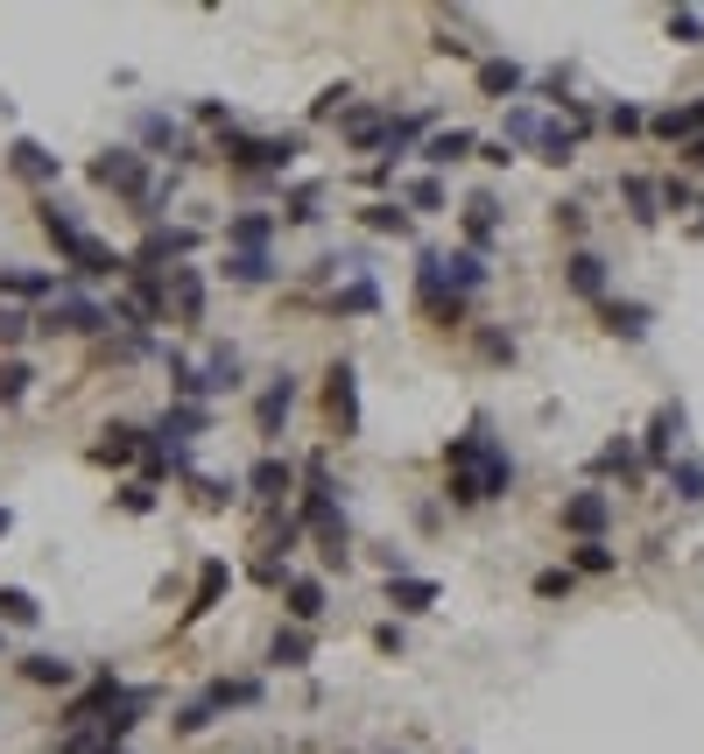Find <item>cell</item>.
Returning <instances> with one entry per match:
<instances>
[{
  "instance_id": "6da1fadb",
  "label": "cell",
  "mask_w": 704,
  "mask_h": 754,
  "mask_svg": "<svg viewBox=\"0 0 704 754\" xmlns=\"http://www.w3.org/2000/svg\"><path fill=\"white\" fill-rule=\"evenodd\" d=\"M444 472H452L444 500H458V508H486V500L515 494V458H507V445L493 437L486 417H472V431L444 445Z\"/></svg>"
},
{
  "instance_id": "7a4b0ae2",
  "label": "cell",
  "mask_w": 704,
  "mask_h": 754,
  "mask_svg": "<svg viewBox=\"0 0 704 754\" xmlns=\"http://www.w3.org/2000/svg\"><path fill=\"white\" fill-rule=\"evenodd\" d=\"M338 494H346V486H332V472H324V466H310L304 472V494H296V522H304V536H318L324 565H346V543H353Z\"/></svg>"
},
{
  "instance_id": "3957f363",
  "label": "cell",
  "mask_w": 704,
  "mask_h": 754,
  "mask_svg": "<svg viewBox=\"0 0 704 754\" xmlns=\"http://www.w3.org/2000/svg\"><path fill=\"white\" fill-rule=\"evenodd\" d=\"M219 149H226V162L239 176H282V170H296L304 141L296 135H226Z\"/></svg>"
},
{
  "instance_id": "277c9868",
  "label": "cell",
  "mask_w": 704,
  "mask_h": 754,
  "mask_svg": "<svg viewBox=\"0 0 704 754\" xmlns=\"http://www.w3.org/2000/svg\"><path fill=\"white\" fill-rule=\"evenodd\" d=\"M113 324V310L107 304H92V297H50V310L36 318V332H71V338H92V332H107Z\"/></svg>"
},
{
  "instance_id": "5b68a950",
  "label": "cell",
  "mask_w": 704,
  "mask_h": 754,
  "mask_svg": "<svg viewBox=\"0 0 704 754\" xmlns=\"http://www.w3.org/2000/svg\"><path fill=\"white\" fill-rule=\"evenodd\" d=\"M324 423H332L338 437H359V374H353V360L324 367Z\"/></svg>"
},
{
  "instance_id": "8992f818",
  "label": "cell",
  "mask_w": 704,
  "mask_h": 754,
  "mask_svg": "<svg viewBox=\"0 0 704 754\" xmlns=\"http://www.w3.org/2000/svg\"><path fill=\"white\" fill-rule=\"evenodd\" d=\"M92 184L113 190V198H134V205H141V198H148V156H141V149H107V156L92 162Z\"/></svg>"
},
{
  "instance_id": "52a82bcc",
  "label": "cell",
  "mask_w": 704,
  "mask_h": 754,
  "mask_svg": "<svg viewBox=\"0 0 704 754\" xmlns=\"http://www.w3.org/2000/svg\"><path fill=\"white\" fill-rule=\"evenodd\" d=\"M190 247H198V233H190V226H148V240L134 247V261H127V269L162 275V261H170V269H184V255H190Z\"/></svg>"
},
{
  "instance_id": "ba28073f",
  "label": "cell",
  "mask_w": 704,
  "mask_h": 754,
  "mask_svg": "<svg viewBox=\"0 0 704 754\" xmlns=\"http://www.w3.org/2000/svg\"><path fill=\"white\" fill-rule=\"evenodd\" d=\"M606 522H613V494H598V486H585V494L564 500V529H571L578 543H598V536H606Z\"/></svg>"
},
{
  "instance_id": "9c48e42d",
  "label": "cell",
  "mask_w": 704,
  "mask_h": 754,
  "mask_svg": "<svg viewBox=\"0 0 704 754\" xmlns=\"http://www.w3.org/2000/svg\"><path fill=\"white\" fill-rule=\"evenodd\" d=\"M36 226L50 233V247H57L64 261H78V247L92 240V233L78 226V212H71V205H57V198H36Z\"/></svg>"
},
{
  "instance_id": "30bf717a",
  "label": "cell",
  "mask_w": 704,
  "mask_h": 754,
  "mask_svg": "<svg viewBox=\"0 0 704 754\" xmlns=\"http://www.w3.org/2000/svg\"><path fill=\"white\" fill-rule=\"evenodd\" d=\"M226 593H233V565H226V557H205V565H198V585H190V606H184V628H190V620H205Z\"/></svg>"
},
{
  "instance_id": "8fae6325",
  "label": "cell",
  "mask_w": 704,
  "mask_h": 754,
  "mask_svg": "<svg viewBox=\"0 0 704 754\" xmlns=\"http://www.w3.org/2000/svg\"><path fill=\"white\" fill-rule=\"evenodd\" d=\"M162 304H170L184 324H198L205 318V275L190 269V261H184V269H162Z\"/></svg>"
},
{
  "instance_id": "7c38bea8",
  "label": "cell",
  "mask_w": 704,
  "mask_h": 754,
  "mask_svg": "<svg viewBox=\"0 0 704 754\" xmlns=\"http://www.w3.org/2000/svg\"><path fill=\"white\" fill-rule=\"evenodd\" d=\"M289 409H296V374H275V381L261 388V403H254V431H261V437H282Z\"/></svg>"
},
{
  "instance_id": "4fadbf2b",
  "label": "cell",
  "mask_w": 704,
  "mask_h": 754,
  "mask_svg": "<svg viewBox=\"0 0 704 754\" xmlns=\"http://www.w3.org/2000/svg\"><path fill=\"white\" fill-rule=\"evenodd\" d=\"M247 494H254V500H282V494H296V466H289V458H275V452L254 458V466H247Z\"/></svg>"
},
{
  "instance_id": "5bb4252c",
  "label": "cell",
  "mask_w": 704,
  "mask_h": 754,
  "mask_svg": "<svg viewBox=\"0 0 704 754\" xmlns=\"http://www.w3.org/2000/svg\"><path fill=\"white\" fill-rule=\"evenodd\" d=\"M387 121H395V113H373V107H346V113H338V135H346L353 149H381V156H387Z\"/></svg>"
},
{
  "instance_id": "9a60e30c",
  "label": "cell",
  "mask_w": 704,
  "mask_h": 754,
  "mask_svg": "<svg viewBox=\"0 0 704 754\" xmlns=\"http://www.w3.org/2000/svg\"><path fill=\"white\" fill-rule=\"evenodd\" d=\"M14 670H22L28 684H42V691H71V684H78V663H71V656H50V648H36V656H22V663H14Z\"/></svg>"
},
{
  "instance_id": "2e32d148",
  "label": "cell",
  "mask_w": 704,
  "mask_h": 754,
  "mask_svg": "<svg viewBox=\"0 0 704 754\" xmlns=\"http://www.w3.org/2000/svg\"><path fill=\"white\" fill-rule=\"evenodd\" d=\"M141 452H148V431H134V423H107V431H99V445H92L99 466H134Z\"/></svg>"
},
{
  "instance_id": "e0dca14e",
  "label": "cell",
  "mask_w": 704,
  "mask_h": 754,
  "mask_svg": "<svg viewBox=\"0 0 704 754\" xmlns=\"http://www.w3.org/2000/svg\"><path fill=\"white\" fill-rule=\"evenodd\" d=\"M8 170L14 176H28V184H57V176H64V162H57L50 149H42V141H14V149H8Z\"/></svg>"
},
{
  "instance_id": "ac0fdd59",
  "label": "cell",
  "mask_w": 704,
  "mask_h": 754,
  "mask_svg": "<svg viewBox=\"0 0 704 754\" xmlns=\"http://www.w3.org/2000/svg\"><path fill=\"white\" fill-rule=\"evenodd\" d=\"M437 600H444V585H437V579H416V571L387 579V606H395V614H430Z\"/></svg>"
},
{
  "instance_id": "d6986e66",
  "label": "cell",
  "mask_w": 704,
  "mask_h": 754,
  "mask_svg": "<svg viewBox=\"0 0 704 754\" xmlns=\"http://www.w3.org/2000/svg\"><path fill=\"white\" fill-rule=\"evenodd\" d=\"M226 240H233V255H268V240H275V212H239V219H226Z\"/></svg>"
},
{
  "instance_id": "ffe728a7",
  "label": "cell",
  "mask_w": 704,
  "mask_h": 754,
  "mask_svg": "<svg viewBox=\"0 0 704 754\" xmlns=\"http://www.w3.org/2000/svg\"><path fill=\"white\" fill-rule=\"evenodd\" d=\"M0 297L8 304H42V297H57V275L50 269H0Z\"/></svg>"
},
{
  "instance_id": "44dd1931",
  "label": "cell",
  "mask_w": 704,
  "mask_h": 754,
  "mask_svg": "<svg viewBox=\"0 0 704 754\" xmlns=\"http://www.w3.org/2000/svg\"><path fill=\"white\" fill-rule=\"evenodd\" d=\"M564 283L578 289V297H592V304H606V261L592 255V247H578L571 261H564Z\"/></svg>"
},
{
  "instance_id": "7402d4cb",
  "label": "cell",
  "mask_w": 704,
  "mask_h": 754,
  "mask_svg": "<svg viewBox=\"0 0 704 754\" xmlns=\"http://www.w3.org/2000/svg\"><path fill=\"white\" fill-rule=\"evenodd\" d=\"M479 149V141L466 135V127H430V141H423V162L430 170H452V162H466Z\"/></svg>"
},
{
  "instance_id": "603a6c76",
  "label": "cell",
  "mask_w": 704,
  "mask_h": 754,
  "mask_svg": "<svg viewBox=\"0 0 704 754\" xmlns=\"http://www.w3.org/2000/svg\"><path fill=\"white\" fill-rule=\"evenodd\" d=\"M282 600H289L296 628H318V620H324V579H289V585H282Z\"/></svg>"
},
{
  "instance_id": "cb8c5ba5",
  "label": "cell",
  "mask_w": 704,
  "mask_h": 754,
  "mask_svg": "<svg viewBox=\"0 0 704 754\" xmlns=\"http://www.w3.org/2000/svg\"><path fill=\"white\" fill-rule=\"evenodd\" d=\"M479 92L507 107V99L521 92V64H515V57H479Z\"/></svg>"
},
{
  "instance_id": "d4e9b609",
  "label": "cell",
  "mask_w": 704,
  "mask_h": 754,
  "mask_svg": "<svg viewBox=\"0 0 704 754\" xmlns=\"http://www.w3.org/2000/svg\"><path fill=\"white\" fill-rule=\"evenodd\" d=\"M655 135L663 141H704V99H691V107H669V113H655Z\"/></svg>"
},
{
  "instance_id": "484cf974",
  "label": "cell",
  "mask_w": 704,
  "mask_h": 754,
  "mask_svg": "<svg viewBox=\"0 0 704 754\" xmlns=\"http://www.w3.org/2000/svg\"><path fill=\"white\" fill-rule=\"evenodd\" d=\"M205 699H212L219 713H233V705H261L268 684H261V677H212V684H205Z\"/></svg>"
},
{
  "instance_id": "4316f807",
  "label": "cell",
  "mask_w": 704,
  "mask_h": 754,
  "mask_svg": "<svg viewBox=\"0 0 704 754\" xmlns=\"http://www.w3.org/2000/svg\"><path fill=\"white\" fill-rule=\"evenodd\" d=\"M493 233H501V205H493V190H479V198L466 205V240H472V255H479V247H493Z\"/></svg>"
},
{
  "instance_id": "83f0119b",
  "label": "cell",
  "mask_w": 704,
  "mask_h": 754,
  "mask_svg": "<svg viewBox=\"0 0 704 754\" xmlns=\"http://www.w3.org/2000/svg\"><path fill=\"white\" fill-rule=\"evenodd\" d=\"M205 423H212V409H205V403H176L170 417H162V431H156V437H162V445H170V437H176V445H190Z\"/></svg>"
},
{
  "instance_id": "f1b7e54d",
  "label": "cell",
  "mask_w": 704,
  "mask_h": 754,
  "mask_svg": "<svg viewBox=\"0 0 704 754\" xmlns=\"http://www.w3.org/2000/svg\"><path fill=\"white\" fill-rule=\"evenodd\" d=\"M268 663H275V670H310V634H304V628H275Z\"/></svg>"
},
{
  "instance_id": "f546056e",
  "label": "cell",
  "mask_w": 704,
  "mask_h": 754,
  "mask_svg": "<svg viewBox=\"0 0 704 754\" xmlns=\"http://www.w3.org/2000/svg\"><path fill=\"white\" fill-rule=\"evenodd\" d=\"M677 431H683V409H677V403H663V409H655V423H649V458H655V466H669V452H677Z\"/></svg>"
},
{
  "instance_id": "4dcf8cb0",
  "label": "cell",
  "mask_w": 704,
  "mask_h": 754,
  "mask_svg": "<svg viewBox=\"0 0 704 754\" xmlns=\"http://www.w3.org/2000/svg\"><path fill=\"white\" fill-rule=\"evenodd\" d=\"M275 261H268V255H226V283H239V289H268V283H275Z\"/></svg>"
},
{
  "instance_id": "1f68e13d",
  "label": "cell",
  "mask_w": 704,
  "mask_h": 754,
  "mask_svg": "<svg viewBox=\"0 0 704 754\" xmlns=\"http://www.w3.org/2000/svg\"><path fill=\"white\" fill-rule=\"evenodd\" d=\"M332 310H338V318H367V310H381V289H373V275H353L346 289H332Z\"/></svg>"
},
{
  "instance_id": "d6a6232c",
  "label": "cell",
  "mask_w": 704,
  "mask_h": 754,
  "mask_svg": "<svg viewBox=\"0 0 704 754\" xmlns=\"http://www.w3.org/2000/svg\"><path fill=\"white\" fill-rule=\"evenodd\" d=\"M359 219H367V233H395V240H402V233L416 226V219H409V205H402V198H373V205H367Z\"/></svg>"
},
{
  "instance_id": "836d02e7",
  "label": "cell",
  "mask_w": 704,
  "mask_h": 754,
  "mask_svg": "<svg viewBox=\"0 0 704 754\" xmlns=\"http://www.w3.org/2000/svg\"><path fill=\"white\" fill-rule=\"evenodd\" d=\"M36 620H42L36 593H22V585H0V628H36Z\"/></svg>"
},
{
  "instance_id": "e575fe53",
  "label": "cell",
  "mask_w": 704,
  "mask_h": 754,
  "mask_svg": "<svg viewBox=\"0 0 704 754\" xmlns=\"http://www.w3.org/2000/svg\"><path fill=\"white\" fill-rule=\"evenodd\" d=\"M535 149H543V162H571V156H578V127L543 121V127H535Z\"/></svg>"
},
{
  "instance_id": "d590c367",
  "label": "cell",
  "mask_w": 704,
  "mask_h": 754,
  "mask_svg": "<svg viewBox=\"0 0 704 754\" xmlns=\"http://www.w3.org/2000/svg\"><path fill=\"white\" fill-rule=\"evenodd\" d=\"M606 324L620 338H649V304H620V297H606Z\"/></svg>"
},
{
  "instance_id": "8d00e7d4",
  "label": "cell",
  "mask_w": 704,
  "mask_h": 754,
  "mask_svg": "<svg viewBox=\"0 0 704 754\" xmlns=\"http://www.w3.org/2000/svg\"><path fill=\"white\" fill-rule=\"evenodd\" d=\"M663 480H669V494H677V500H704V466H697V458H669Z\"/></svg>"
},
{
  "instance_id": "74e56055",
  "label": "cell",
  "mask_w": 704,
  "mask_h": 754,
  "mask_svg": "<svg viewBox=\"0 0 704 754\" xmlns=\"http://www.w3.org/2000/svg\"><path fill=\"white\" fill-rule=\"evenodd\" d=\"M627 205H634V219H641V226H655V219H663V190H655L649 184V176H627Z\"/></svg>"
},
{
  "instance_id": "f35d334b",
  "label": "cell",
  "mask_w": 704,
  "mask_h": 754,
  "mask_svg": "<svg viewBox=\"0 0 704 754\" xmlns=\"http://www.w3.org/2000/svg\"><path fill=\"white\" fill-rule=\"evenodd\" d=\"M212 719H219V705H212V699H205V691H198V699H190V705H184V713H176V719H170V727H176V741H198V733H205V727H212Z\"/></svg>"
},
{
  "instance_id": "ab89813d",
  "label": "cell",
  "mask_w": 704,
  "mask_h": 754,
  "mask_svg": "<svg viewBox=\"0 0 704 754\" xmlns=\"http://www.w3.org/2000/svg\"><path fill=\"white\" fill-rule=\"evenodd\" d=\"M535 127H543V113H535V107H507L501 141H507V149H535Z\"/></svg>"
},
{
  "instance_id": "60d3db41",
  "label": "cell",
  "mask_w": 704,
  "mask_h": 754,
  "mask_svg": "<svg viewBox=\"0 0 704 754\" xmlns=\"http://www.w3.org/2000/svg\"><path fill=\"white\" fill-rule=\"evenodd\" d=\"M134 135H141L148 149H184V135H176L170 113H141V121H134Z\"/></svg>"
},
{
  "instance_id": "b9f144b4",
  "label": "cell",
  "mask_w": 704,
  "mask_h": 754,
  "mask_svg": "<svg viewBox=\"0 0 704 754\" xmlns=\"http://www.w3.org/2000/svg\"><path fill=\"white\" fill-rule=\"evenodd\" d=\"M28 381H36V374H28V360H0V409H14V403H22V395H28Z\"/></svg>"
},
{
  "instance_id": "7bdbcfd3",
  "label": "cell",
  "mask_w": 704,
  "mask_h": 754,
  "mask_svg": "<svg viewBox=\"0 0 704 754\" xmlns=\"http://www.w3.org/2000/svg\"><path fill=\"white\" fill-rule=\"evenodd\" d=\"M634 458H641V452H634V437H613V445L592 458V472H634Z\"/></svg>"
},
{
  "instance_id": "ee69618b",
  "label": "cell",
  "mask_w": 704,
  "mask_h": 754,
  "mask_svg": "<svg viewBox=\"0 0 704 754\" xmlns=\"http://www.w3.org/2000/svg\"><path fill=\"white\" fill-rule=\"evenodd\" d=\"M28 332H36V318H28L22 304H0V346H22Z\"/></svg>"
},
{
  "instance_id": "f6af8a7d",
  "label": "cell",
  "mask_w": 704,
  "mask_h": 754,
  "mask_svg": "<svg viewBox=\"0 0 704 754\" xmlns=\"http://www.w3.org/2000/svg\"><path fill=\"white\" fill-rule=\"evenodd\" d=\"M318 205H324V198H318V184H304V190L289 198V212H282V219H289V226H318V219H324Z\"/></svg>"
},
{
  "instance_id": "bcb514c9",
  "label": "cell",
  "mask_w": 704,
  "mask_h": 754,
  "mask_svg": "<svg viewBox=\"0 0 704 754\" xmlns=\"http://www.w3.org/2000/svg\"><path fill=\"white\" fill-rule=\"evenodd\" d=\"M409 205H416V212H444V184H437V176H416V184H409Z\"/></svg>"
},
{
  "instance_id": "7dc6e473",
  "label": "cell",
  "mask_w": 704,
  "mask_h": 754,
  "mask_svg": "<svg viewBox=\"0 0 704 754\" xmlns=\"http://www.w3.org/2000/svg\"><path fill=\"white\" fill-rule=\"evenodd\" d=\"M120 508H127V515H148V508H156V486H148V480H127V486H120Z\"/></svg>"
},
{
  "instance_id": "c3c4849f",
  "label": "cell",
  "mask_w": 704,
  "mask_h": 754,
  "mask_svg": "<svg viewBox=\"0 0 704 754\" xmlns=\"http://www.w3.org/2000/svg\"><path fill=\"white\" fill-rule=\"evenodd\" d=\"M571 565H578V571H613V551H606V543H578Z\"/></svg>"
},
{
  "instance_id": "681fc988",
  "label": "cell",
  "mask_w": 704,
  "mask_h": 754,
  "mask_svg": "<svg viewBox=\"0 0 704 754\" xmlns=\"http://www.w3.org/2000/svg\"><path fill=\"white\" fill-rule=\"evenodd\" d=\"M346 85H324V92H318V107H310V121H332V113H346Z\"/></svg>"
},
{
  "instance_id": "f907efd6",
  "label": "cell",
  "mask_w": 704,
  "mask_h": 754,
  "mask_svg": "<svg viewBox=\"0 0 704 754\" xmlns=\"http://www.w3.org/2000/svg\"><path fill=\"white\" fill-rule=\"evenodd\" d=\"M606 127H613V135H641V127H649V113H641V107H613Z\"/></svg>"
},
{
  "instance_id": "816d5d0a",
  "label": "cell",
  "mask_w": 704,
  "mask_h": 754,
  "mask_svg": "<svg viewBox=\"0 0 704 754\" xmlns=\"http://www.w3.org/2000/svg\"><path fill=\"white\" fill-rule=\"evenodd\" d=\"M571 593V571H543V579H535V600H564Z\"/></svg>"
},
{
  "instance_id": "f5cc1de1",
  "label": "cell",
  "mask_w": 704,
  "mask_h": 754,
  "mask_svg": "<svg viewBox=\"0 0 704 754\" xmlns=\"http://www.w3.org/2000/svg\"><path fill=\"white\" fill-rule=\"evenodd\" d=\"M198 121H205V127H226V135H233V107H226V99H205Z\"/></svg>"
},
{
  "instance_id": "db71d44e",
  "label": "cell",
  "mask_w": 704,
  "mask_h": 754,
  "mask_svg": "<svg viewBox=\"0 0 704 754\" xmlns=\"http://www.w3.org/2000/svg\"><path fill=\"white\" fill-rule=\"evenodd\" d=\"M669 36H683V42H697V36H704V22H697V14H691V8H683V14H669Z\"/></svg>"
},
{
  "instance_id": "11a10c76",
  "label": "cell",
  "mask_w": 704,
  "mask_h": 754,
  "mask_svg": "<svg viewBox=\"0 0 704 754\" xmlns=\"http://www.w3.org/2000/svg\"><path fill=\"white\" fill-rule=\"evenodd\" d=\"M663 205H669V212H691V184H677V176H669V184H663Z\"/></svg>"
},
{
  "instance_id": "9f6ffc18",
  "label": "cell",
  "mask_w": 704,
  "mask_h": 754,
  "mask_svg": "<svg viewBox=\"0 0 704 754\" xmlns=\"http://www.w3.org/2000/svg\"><path fill=\"white\" fill-rule=\"evenodd\" d=\"M479 346H486V360H515V338H501V332H486Z\"/></svg>"
},
{
  "instance_id": "6f0895ef",
  "label": "cell",
  "mask_w": 704,
  "mask_h": 754,
  "mask_svg": "<svg viewBox=\"0 0 704 754\" xmlns=\"http://www.w3.org/2000/svg\"><path fill=\"white\" fill-rule=\"evenodd\" d=\"M557 226L564 233H585V205H557Z\"/></svg>"
},
{
  "instance_id": "680465c9",
  "label": "cell",
  "mask_w": 704,
  "mask_h": 754,
  "mask_svg": "<svg viewBox=\"0 0 704 754\" xmlns=\"http://www.w3.org/2000/svg\"><path fill=\"white\" fill-rule=\"evenodd\" d=\"M373 648H387V656L402 648V628H395V620H381V628H373Z\"/></svg>"
},
{
  "instance_id": "91938a15",
  "label": "cell",
  "mask_w": 704,
  "mask_h": 754,
  "mask_svg": "<svg viewBox=\"0 0 704 754\" xmlns=\"http://www.w3.org/2000/svg\"><path fill=\"white\" fill-rule=\"evenodd\" d=\"M8 529H14V515H8V508H0V536H8Z\"/></svg>"
},
{
  "instance_id": "94428289",
  "label": "cell",
  "mask_w": 704,
  "mask_h": 754,
  "mask_svg": "<svg viewBox=\"0 0 704 754\" xmlns=\"http://www.w3.org/2000/svg\"><path fill=\"white\" fill-rule=\"evenodd\" d=\"M691 162H704V141H691Z\"/></svg>"
},
{
  "instance_id": "6125c7cd",
  "label": "cell",
  "mask_w": 704,
  "mask_h": 754,
  "mask_svg": "<svg viewBox=\"0 0 704 754\" xmlns=\"http://www.w3.org/2000/svg\"><path fill=\"white\" fill-rule=\"evenodd\" d=\"M99 754H127V747H99Z\"/></svg>"
},
{
  "instance_id": "be15d7a7",
  "label": "cell",
  "mask_w": 704,
  "mask_h": 754,
  "mask_svg": "<svg viewBox=\"0 0 704 754\" xmlns=\"http://www.w3.org/2000/svg\"><path fill=\"white\" fill-rule=\"evenodd\" d=\"M387 754H395V747H387Z\"/></svg>"
},
{
  "instance_id": "e7e4bbea",
  "label": "cell",
  "mask_w": 704,
  "mask_h": 754,
  "mask_svg": "<svg viewBox=\"0 0 704 754\" xmlns=\"http://www.w3.org/2000/svg\"><path fill=\"white\" fill-rule=\"evenodd\" d=\"M697 233H704V226H697Z\"/></svg>"
}]
</instances>
